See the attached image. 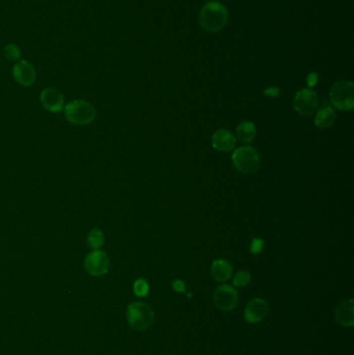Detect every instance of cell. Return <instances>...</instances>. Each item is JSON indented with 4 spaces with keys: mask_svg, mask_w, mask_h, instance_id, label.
<instances>
[{
    "mask_svg": "<svg viewBox=\"0 0 354 355\" xmlns=\"http://www.w3.org/2000/svg\"><path fill=\"white\" fill-rule=\"evenodd\" d=\"M65 117L67 121L76 126H84L94 122L97 117L95 106L82 99L73 100L65 105Z\"/></svg>",
    "mask_w": 354,
    "mask_h": 355,
    "instance_id": "1",
    "label": "cell"
},
{
    "mask_svg": "<svg viewBox=\"0 0 354 355\" xmlns=\"http://www.w3.org/2000/svg\"><path fill=\"white\" fill-rule=\"evenodd\" d=\"M228 11L219 3H210L201 9L199 20L201 27L208 32H218L228 22Z\"/></svg>",
    "mask_w": 354,
    "mask_h": 355,
    "instance_id": "2",
    "label": "cell"
},
{
    "mask_svg": "<svg viewBox=\"0 0 354 355\" xmlns=\"http://www.w3.org/2000/svg\"><path fill=\"white\" fill-rule=\"evenodd\" d=\"M127 320L132 328L142 331L151 327L155 320V313L147 303L135 301L127 309Z\"/></svg>",
    "mask_w": 354,
    "mask_h": 355,
    "instance_id": "3",
    "label": "cell"
},
{
    "mask_svg": "<svg viewBox=\"0 0 354 355\" xmlns=\"http://www.w3.org/2000/svg\"><path fill=\"white\" fill-rule=\"evenodd\" d=\"M232 159L236 170L244 175L256 173L261 164V159L258 151L249 145L236 148Z\"/></svg>",
    "mask_w": 354,
    "mask_h": 355,
    "instance_id": "4",
    "label": "cell"
},
{
    "mask_svg": "<svg viewBox=\"0 0 354 355\" xmlns=\"http://www.w3.org/2000/svg\"><path fill=\"white\" fill-rule=\"evenodd\" d=\"M330 103L339 110L350 111L354 107V85L351 81L335 82L329 90Z\"/></svg>",
    "mask_w": 354,
    "mask_h": 355,
    "instance_id": "5",
    "label": "cell"
},
{
    "mask_svg": "<svg viewBox=\"0 0 354 355\" xmlns=\"http://www.w3.org/2000/svg\"><path fill=\"white\" fill-rule=\"evenodd\" d=\"M110 267L108 255L101 249H92L84 259V269L91 276H102Z\"/></svg>",
    "mask_w": 354,
    "mask_h": 355,
    "instance_id": "6",
    "label": "cell"
},
{
    "mask_svg": "<svg viewBox=\"0 0 354 355\" xmlns=\"http://www.w3.org/2000/svg\"><path fill=\"white\" fill-rule=\"evenodd\" d=\"M319 98L312 88H302L296 93L294 98V109L301 116H311L317 110Z\"/></svg>",
    "mask_w": 354,
    "mask_h": 355,
    "instance_id": "7",
    "label": "cell"
},
{
    "mask_svg": "<svg viewBox=\"0 0 354 355\" xmlns=\"http://www.w3.org/2000/svg\"><path fill=\"white\" fill-rule=\"evenodd\" d=\"M213 302L220 311H232L238 303V292L229 285H222L214 291Z\"/></svg>",
    "mask_w": 354,
    "mask_h": 355,
    "instance_id": "8",
    "label": "cell"
},
{
    "mask_svg": "<svg viewBox=\"0 0 354 355\" xmlns=\"http://www.w3.org/2000/svg\"><path fill=\"white\" fill-rule=\"evenodd\" d=\"M42 106L52 114H59L65 108V99L62 92L57 88L47 87L42 90L40 95Z\"/></svg>",
    "mask_w": 354,
    "mask_h": 355,
    "instance_id": "9",
    "label": "cell"
},
{
    "mask_svg": "<svg viewBox=\"0 0 354 355\" xmlns=\"http://www.w3.org/2000/svg\"><path fill=\"white\" fill-rule=\"evenodd\" d=\"M268 303L262 298H255L247 305L244 311V319L250 323L262 321L268 313Z\"/></svg>",
    "mask_w": 354,
    "mask_h": 355,
    "instance_id": "10",
    "label": "cell"
},
{
    "mask_svg": "<svg viewBox=\"0 0 354 355\" xmlns=\"http://www.w3.org/2000/svg\"><path fill=\"white\" fill-rule=\"evenodd\" d=\"M13 76L19 84L30 86L35 81L36 74L34 68L28 62L19 61L13 68Z\"/></svg>",
    "mask_w": 354,
    "mask_h": 355,
    "instance_id": "11",
    "label": "cell"
},
{
    "mask_svg": "<svg viewBox=\"0 0 354 355\" xmlns=\"http://www.w3.org/2000/svg\"><path fill=\"white\" fill-rule=\"evenodd\" d=\"M236 136L229 130H217L212 136V145L218 152L228 153L231 152L236 145Z\"/></svg>",
    "mask_w": 354,
    "mask_h": 355,
    "instance_id": "12",
    "label": "cell"
},
{
    "mask_svg": "<svg viewBox=\"0 0 354 355\" xmlns=\"http://www.w3.org/2000/svg\"><path fill=\"white\" fill-rule=\"evenodd\" d=\"M335 320L343 326L351 327L354 325V302L353 299L342 301L334 312Z\"/></svg>",
    "mask_w": 354,
    "mask_h": 355,
    "instance_id": "13",
    "label": "cell"
},
{
    "mask_svg": "<svg viewBox=\"0 0 354 355\" xmlns=\"http://www.w3.org/2000/svg\"><path fill=\"white\" fill-rule=\"evenodd\" d=\"M233 268L227 260L217 259L211 265V274L217 282L223 283L229 280L232 276Z\"/></svg>",
    "mask_w": 354,
    "mask_h": 355,
    "instance_id": "14",
    "label": "cell"
},
{
    "mask_svg": "<svg viewBox=\"0 0 354 355\" xmlns=\"http://www.w3.org/2000/svg\"><path fill=\"white\" fill-rule=\"evenodd\" d=\"M337 119V112L330 106H323L317 111L315 117V125L319 129H327L333 125Z\"/></svg>",
    "mask_w": 354,
    "mask_h": 355,
    "instance_id": "15",
    "label": "cell"
},
{
    "mask_svg": "<svg viewBox=\"0 0 354 355\" xmlns=\"http://www.w3.org/2000/svg\"><path fill=\"white\" fill-rule=\"evenodd\" d=\"M256 134L257 130L255 124L248 121L240 123L236 129V136L242 143H250L256 138Z\"/></svg>",
    "mask_w": 354,
    "mask_h": 355,
    "instance_id": "16",
    "label": "cell"
},
{
    "mask_svg": "<svg viewBox=\"0 0 354 355\" xmlns=\"http://www.w3.org/2000/svg\"><path fill=\"white\" fill-rule=\"evenodd\" d=\"M105 241L104 233L99 228H92L87 234V244L92 249H100Z\"/></svg>",
    "mask_w": 354,
    "mask_h": 355,
    "instance_id": "17",
    "label": "cell"
},
{
    "mask_svg": "<svg viewBox=\"0 0 354 355\" xmlns=\"http://www.w3.org/2000/svg\"><path fill=\"white\" fill-rule=\"evenodd\" d=\"M148 289H150V287H148V284L144 278H138L134 282L133 291L136 296L138 297L146 296L148 294Z\"/></svg>",
    "mask_w": 354,
    "mask_h": 355,
    "instance_id": "18",
    "label": "cell"
},
{
    "mask_svg": "<svg viewBox=\"0 0 354 355\" xmlns=\"http://www.w3.org/2000/svg\"><path fill=\"white\" fill-rule=\"evenodd\" d=\"M250 279H251V275L248 271H245V270H242V271H239L235 277H234V286L235 287H244L246 285L249 284L250 282Z\"/></svg>",
    "mask_w": 354,
    "mask_h": 355,
    "instance_id": "19",
    "label": "cell"
},
{
    "mask_svg": "<svg viewBox=\"0 0 354 355\" xmlns=\"http://www.w3.org/2000/svg\"><path fill=\"white\" fill-rule=\"evenodd\" d=\"M6 55L11 61H18L20 58V50L15 45H10L6 49Z\"/></svg>",
    "mask_w": 354,
    "mask_h": 355,
    "instance_id": "20",
    "label": "cell"
},
{
    "mask_svg": "<svg viewBox=\"0 0 354 355\" xmlns=\"http://www.w3.org/2000/svg\"><path fill=\"white\" fill-rule=\"evenodd\" d=\"M264 248V241L255 238L251 241V245H250V251L252 253H260L262 251V249Z\"/></svg>",
    "mask_w": 354,
    "mask_h": 355,
    "instance_id": "21",
    "label": "cell"
},
{
    "mask_svg": "<svg viewBox=\"0 0 354 355\" xmlns=\"http://www.w3.org/2000/svg\"><path fill=\"white\" fill-rule=\"evenodd\" d=\"M173 288L178 293H184L185 292V284L182 282L181 279L174 280V282H173Z\"/></svg>",
    "mask_w": 354,
    "mask_h": 355,
    "instance_id": "22",
    "label": "cell"
},
{
    "mask_svg": "<svg viewBox=\"0 0 354 355\" xmlns=\"http://www.w3.org/2000/svg\"><path fill=\"white\" fill-rule=\"evenodd\" d=\"M265 93H266V96H268V97H277L278 93H279V89L275 86H271L265 90Z\"/></svg>",
    "mask_w": 354,
    "mask_h": 355,
    "instance_id": "23",
    "label": "cell"
},
{
    "mask_svg": "<svg viewBox=\"0 0 354 355\" xmlns=\"http://www.w3.org/2000/svg\"><path fill=\"white\" fill-rule=\"evenodd\" d=\"M317 80H318V75H317L316 73H311L309 75V77H308V84L310 87L314 86L317 82Z\"/></svg>",
    "mask_w": 354,
    "mask_h": 355,
    "instance_id": "24",
    "label": "cell"
}]
</instances>
